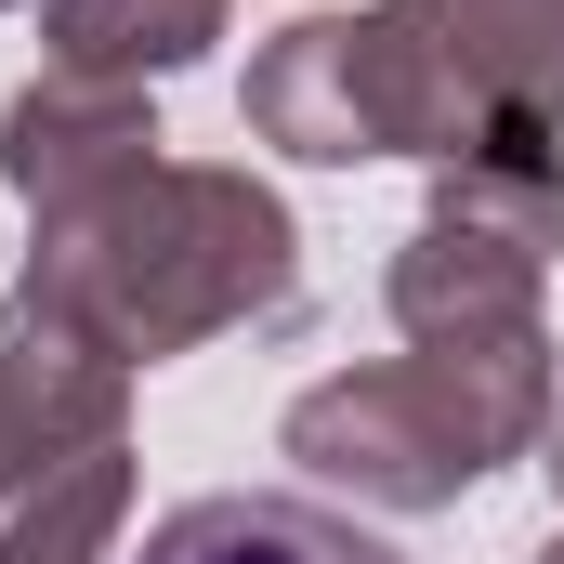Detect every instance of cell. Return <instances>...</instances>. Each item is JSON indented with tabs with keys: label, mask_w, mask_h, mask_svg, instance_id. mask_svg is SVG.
<instances>
[{
	"label": "cell",
	"mask_w": 564,
	"mask_h": 564,
	"mask_svg": "<svg viewBox=\"0 0 564 564\" xmlns=\"http://www.w3.org/2000/svg\"><path fill=\"white\" fill-rule=\"evenodd\" d=\"M539 276L552 263H525V250H499L473 224H421L381 289H394V328L408 341H525L539 328Z\"/></svg>",
	"instance_id": "obj_6"
},
{
	"label": "cell",
	"mask_w": 564,
	"mask_h": 564,
	"mask_svg": "<svg viewBox=\"0 0 564 564\" xmlns=\"http://www.w3.org/2000/svg\"><path fill=\"white\" fill-rule=\"evenodd\" d=\"M486 119H564V0H394Z\"/></svg>",
	"instance_id": "obj_8"
},
{
	"label": "cell",
	"mask_w": 564,
	"mask_h": 564,
	"mask_svg": "<svg viewBox=\"0 0 564 564\" xmlns=\"http://www.w3.org/2000/svg\"><path fill=\"white\" fill-rule=\"evenodd\" d=\"M158 144H171V132H158L144 79H79V66H40V79L0 106V171H13L26 224L119 197L132 171H158Z\"/></svg>",
	"instance_id": "obj_5"
},
{
	"label": "cell",
	"mask_w": 564,
	"mask_h": 564,
	"mask_svg": "<svg viewBox=\"0 0 564 564\" xmlns=\"http://www.w3.org/2000/svg\"><path fill=\"white\" fill-rule=\"evenodd\" d=\"M237 106H250V144L315 158V171H355V158H433L446 171V158H473L499 132L394 0H368V13H289L250 53Z\"/></svg>",
	"instance_id": "obj_3"
},
{
	"label": "cell",
	"mask_w": 564,
	"mask_h": 564,
	"mask_svg": "<svg viewBox=\"0 0 564 564\" xmlns=\"http://www.w3.org/2000/svg\"><path fill=\"white\" fill-rule=\"evenodd\" d=\"M0 13H13V0H0Z\"/></svg>",
	"instance_id": "obj_14"
},
{
	"label": "cell",
	"mask_w": 564,
	"mask_h": 564,
	"mask_svg": "<svg viewBox=\"0 0 564 564\" xmlns=\"http://www.w3.org/2000/svg\"><path fill=\"white\" fill-rule=\"evenodd\" d=\"M552 421V328L525 341H408L381 368H341L289 394L276 446L355 512H459L499 459H539Z\"/></svg>",
	"instance_id": "obj_2"
},
{
	"label": "cell",
	"mask_w": 564,
	"mask_h": 564,
	"mask_svg": "<svg viewBox=\"0 0 564 564\" xmlns=\"http://www.w3.org/2000/svg\"><path fill=\"white\" fill-rule=\"evenodd\" d=\"M26 302H53L119 368H171L224 328H289L302 315V224L250 171L158 158L119 197L53 210L26 237Z\"/></svg>",
	"instance_id": "obj_1"
},
{
	"label": "cell",
	"mask_w": 564,
	"mask_h": 564,
	"mask_svg": "<svg viewBox=\"0 0 564 564\" xmlns=\"http://www.w3.org/2000/svg\"><path fill=\"white\" fill-rule=\"evenodd\" d=\"M119 408H132V368L106 341H79L53 302H0V512L26 486H53L66 459L119 446Z\"/></svg>",
	"instance_id": "obj_4"
},
{
	"label": "cell",
	"mask_w": 564,
	"mask_h": 564,
	"mask_svg": "<svg viewBox=\"0 0 564 564\" xmlns=\"http://www.w3.org/2000/svg\"><path fill=\"white\" fill-rule=\"evenodd\" d=\"M144 564H408V552H381V539H368L355 512H328V499L210 486V499H184V512L144 525Z\"/></svg>",
	"instance_id": "obj_7"
},
{
	"label": "cell",
	"mask_w": 564,
	"mask_h": 564,
	"mask_svg": "<svg viewBox=\"0 0 564 564\" xmlns=\"http://www.w3.org/2000/svg\"><path fill=\"white\" fill-rule=\"evenodd\" d=\"M539 564H564V525H552V539H539Z\"/></svg>",
	"instance_id": "obj_13"
},
{
	"label": "cell",
	"mask_w": 564,
	"mask_h": 564,
	"mask_svg": "<svg viewBox=\"0 0 564 564\" xmlns=\"http://www.w3.org/2000/svg\"><path fill=\"white\" fill-rule=\"evenodd\" d=\"M539 473H552V499H564V381H552V421H539Z\"/></svg>",
	"instance_id": "obj_12"
},
{
	"label": "cell",
	"mask_w": 564,
	"mask_h": 564,
	"mask_svg": "<svg viewBox=\"0 0 564 564\" xmlns=\"http://www.w3.org/2000/svg\"><path fill=\"white\" fill-rule=\"evenodd\" d=\"M119 512H132V446H93V459H66L53 486L13 499L0 564H106L119 552Z\"/></svg>",
	"instance_id": "obj_11"
},
{
	"label": "cell",
	"mask_w": 564,
	"mask_h": 564,
	"mask_svg": "<svg viewBox=\"0 0 564 564\" xmlns=\"http://www.w3.org/2000/svg\"><path fill=\"white\" fill-rule=\"evenodd\" d=\"M421 224H473L525 263H564V119H499L473 158H446Z\"/></svg>",
	"instance_id": "obj_9"
},
{
	"label": "cell",
	"mask_w": 564,
	"mask_h": 564,
	"mask_svg": "<svg viewBox=\"0 0 564 564\" xmlns=\"http://www.w3.org/2000/svg\"><path fill=\"white\" fill-rule=\"evenodd\" d=\"M40 40L79 79H171L224 40V0H40Z\"/></svg>",
	"instance_id": "obj_10"
}]
</instances>
